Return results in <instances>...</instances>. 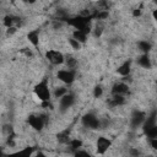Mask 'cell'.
I'll use <instances>...</instances> for the list:
<instances>
[{"label":"cell","instance_id":"obj_1","mask_svg":"<svg viewBox=\"0 0 157 157\" xmlns=\"http://www.w3.org/2000/svg\"><path fill=\"white\" fill-rule=\"evenodd\" d=\"M66 21H67L69 25L74 26L75 29H77V31H81V32H85V33H88L91 31L90 17L88 16H81V15H78L77 17H71V18H67Z\"/></svg>","mask_w":157,"mask_h":157},{"label":"cell","instance_id":"obj_2","mask_svg":"<svg viewBox=\"0 0 157 157\" xmlns=\"http://www.w3.org/2000/svg\"><path fill=\"white\" fill-rule=\"evenodd\" d=\"M34 93L37 94V97H38L42 102L49 101V98H50V90H49L48 80H47V78L42 80L38 85H36V87H34Z\"/></svg>","mask_w":157,"mask_h":157},{"label":"cell","instance_id":"obj_3","mask_svg":"<svg viewBox=\"0 0 157 157\" xmlns=\"http://www.w3.org/2000/svg\"><path fill=\"white\" fill-rule=\"evenodd\" d=\"M82 124H83L86 128H88V129H98L99 125H101V121H99V119H98L94 114L88 113V114L83 115V118H82Z\"/></svg>","mask_w":157,"mask_h":157},{"label":"cell","instance_id":"obj_4","mask_svg":"<svg viewBox=\"0 0 157 157\" xmlns=\"http://www.w3.org/2000/svg\"><path fill=\"white\" fill-rule=\"evenodd\" d=\"M45 56L53 65H59L64 63V55L59 50H48Z\"/></svg>","mask_w":157,"mask_h":157},{"label":"cell","instance_id":"obj_5","mask_svg":"<svg viewBox=\"0 0 157 157\" xmlns=\"http://www.w3.org/2000/svg\"><path fill=\"white\" fill-rule=\"evenodd\" d=\"M28 123L33 129L42 130L44 124H45V118H44V115H29L28 117Z\"/></svg>","mask_w":157,"mask_h":157},{"label":"cell","instance_id":"obj_6","mask_svg":"<svg viewBox=\"0 0 157 157\" xmlns=\"http://www.w3.org/2000/svg\"><path fill=\"white\" fill-rule=\"evenodd\" d=\"M58 78L65 83H71L75 78V72L74 70H59L58 71Z\"/></svg>","mask_w":157,"mask_h":157},{"label":"cell","instance_id":"obj_7","mask_svg":"<svg viewBox=\"0 0 157 157\" xmlns=\"http://www.w3.org/2000/svg\"><path fill=\"white\" fill-rule=\"evenodd\" d=\"M74 102H75V97L71 93H65L64 96L60 97V107L63 110L70 108L74 104Z\"/></svg>","mask_w":157,"mask_h":157},{"label":"cell","instance_id":"obj_8","mask_svg":"<svg viewBox=\"0 0 157 157\" xmlns=\"http://www.w3.org/2000/svg\"><path fill=\"white\" fill-rule=\"evenodd\" d=\"M109 146H110V140H108L103 136L98 137V140H97V152L99 155H103L109 148Z\"/></svg>","mask_w":157,"mask_h":157},{"label":"cell","instance_id":"obj_9","mask_svg":"<svg viewBox=\"0 0 157 157\" xmlns=\"http://www.w3.org/2000/svg\"><path fill=\"white\" fill-rule=\"evenodd\" d=\"M129 92V87L126 83L124 82H118L113 86V90H112V93L113 94H121V96H126Z\"/></svg>","mask_w":157,"mask_h":157},{"label":"cell","instance_id":"obj_10","mask_svg":"<svg viewBox=\"0 0 157 157\" xmlns=\"http://www.w3.org/2000/svg\"><path fill=\"white\" fill-rule=\"evenodd\" d=\"M144 120H145V113H142L140 110H135L131 115V126L137 128L141 123H144Z\"/></svg>","mask_w":157,"mask_h":157},{"label":"cell","instance_id":"obj_11","mask_svg":"<svg viewBox=\"0 0 157 157\" xmlns=\"http://www.w3.org/2000/svg\"><path fill=\"white\" fill-rule=\"evenodd\" d=\"M125 103V96L121 94H113L112 98H109L108 104L110 107H117V105H121Z\"/></svg>","mask_w":157,"mask_h":157},{"label":"cell","instance_id":"obj_12","mask_svg":"<svg viewBox=\"0 0 157 157\" xmlns=\"http://www.w3.org/2000/svg\"><path fill=\"white\" fill-rule=\"evenodd\" d=\"M118 74H120L121 76H128L130 74V60L123 63L119 67H118Z\"/></svg>","mask_w":157,"mask_h":157},{"label":"cell","instance_id":"obj_13","mask_svg":"<svg viewBox=\"0 0 157 157\" xmlns=\"http://www.w3.org/2000/svg\"><path fill=\"white\" fill-rule=\"evenodd\" d=\"M27 38H28V40H29L34 47H37L38 43H39V32H38L37 29H36V31H32V32L28 33Z\"/></svg>","mask_w":157,"mask_h":157},{"label":"cell","instance_id":"obj_14","mask_svg":"<svg viewBox=\"0 0 157 157\" xmlns=\"http://www.w3.org/2000/svg\"><path fill=\"white\" fill-rule=\"evenodd\" d=\"M137 63L142 66V67H146V69H150L151 67V61H150V58L147 55V53H145L144 55H141L137 60Z\"/></svg>","mask_w":157,"mask_h":157},{"label":"cell","instance_id":"obj_15","mask_svg":"<svg viewBox=\"0 0 157 157\" xmlns=\"http://www.w3.org/2000/svg\"><path fill=\"white\" fill-rule=\"evenodd\" d=\"M72 38H75L76 40H78L80 43H85L86 42V39H87V33H85V32H81V31H75L74 33H72Z\"/></svg>","mask_w":157,"mask_h":157},{"label":"cell","instance_id":"obj_16","mask_svg":"<svg viewBox=\"0 0 157 157\" xmlns=\"http://www.w3.org/2000/svg\"><path fill=\"white\" fill-rule=\"evenodd\" d=\"M64 61L66 63V66L69 67V69H75L76 67V65H77V60L74 58V56H71V55H67L66 56V59H64Z\"/></svg>","mask_w":157,"mask_h":157},{"label":"cell","instance_id":"obj_17","mask_svg":"<svg viewBox=\"0 0 157 157\" xmlns=\"http://www.w3.org/2000/svg\"><path fill=\"white\" fill-rule=\"evenodd\" d=\"M58 140H59V142H61V144H69V141H70L69 130H65V131L58 134Z\"/></svg>","mask_w":157,"mask_h":157},{"label":"cell","instance_id":"obj_18","mask_svg":"<svg viewBox=\"0 0 157 157\" xmlns=\"http://www.w3.org/2000/svg\"><path fill=\"white\" fill-rule=\"evenodd\" d=\"M137 45H139L140 50H142L144 53H148L150 49H151V44H150V42H147V40H140Z\"/></svg>","mask_w":157,"mask_h":157},{"label":"cell","instance_id":"obj_19","mask_svg":"<svg viewBox=\"0 0 157 157\" xmlns=\"http://www.w3.org/2000/svg\"><path fill=\"white\" fill-rule=\"evenodd\" d=\"M67 145H70V147H71V148L77 150V148H80V147H81L82 142H81L78 139H74V140H71V139H70V141H69V144H67Z\"/></svg>","mask_w":157,"mask_h":157},{"label":"cell","instance_id":"obj_20","mask_svg":"<svg viewBox=\"0 0 157 157\" xmlns=\"http://www.w3.org/2000/svg\"><path fill=\"white\" fill-rule=\"evenodd\" d=\"M65 93H67V91H66L65 87H56L55 91H54V96H55L56 98H60V97L64 96Z\"/></svg>","mask_w":157,"mask_h":157},{"label":"cell","instance_id":"obj_21","mask_svg":"<svg viewBox=\"0 0 157 157\" xmlns=\"http://www.w3.org/2000/svg\"><path fill=\"white\" fill-rule=\"evenodd\" d=\"M69 43H70V45L72 47V49L78 50V49L81 48V43H80L78 40H76L75 38H69Z\"/></svg>","mask_w":157,"mask_h":157},{"label":"cell","instance_id":"obj_22","mask_svg":"<svg viewBox=\"0 0 157 157\" xmlns=\"http://www.w3.org/2000/svg\"><path fill=\"white\" fill-rule=\"evenodd\" d=\"M102 92H103V90H102V87H99V86H97V87L94 88V97H96V98H98V97H101V96H102Z\"/></svg>","mask_w":157,"mask_h":157},{"label":"cell","instance_id":"obj_23","mask_svg":"<svg viewBox=\"0 0 157 157\" xmlns=\"http://www.w3.org/2000/svg\"><path fill=\"white\" fill-rule=\"evenodd\" d=\"M31 152H32V148L28 147V148H26L25 151H21L20 155H31Z\"/></svg>","mask_w":157,"mask_h":157},{"label":"cell","instance_id":"obj_24","mask_svg":"<svg viewBox=\"0 0 157 157\" xmlns=\"http://www.w3.org/2000/svg\"><path fill=\"white\" fill-rule=\"evenodd\" d=\"M22 1H25V2H27V4H33L36 0H22Z\"/></svg>","mask_w":157,"mask_h":157},{"label":"cell","instance_id":"obj_25","mask_svg":"<svg viewBox=\"0 0 157 157\" xmlns=\"http://www.w3.org/2000/svg\"><path fill=\"white\" fill-rule=\"evenodd\" d=\"M1 153H2V152H1V150H0V155H1Z\"/></svg>","mask_w":157,"mask_h":157}]
</instances>
